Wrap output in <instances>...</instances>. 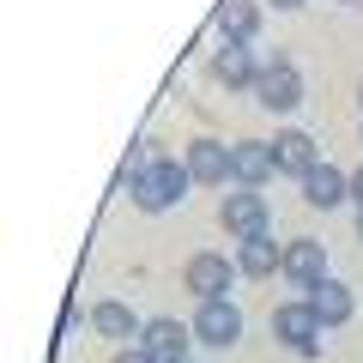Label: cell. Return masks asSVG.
Listing matches in <instances>:
<instances>
[{"instance_id":"cell-1","label":"cell","mask_w":363,"mask_h":363,"mask_svg":"<svg viewBox=\"0 0 363 363\" xmlns=\"http://www.w3.org/2000/svg\"><path fill=\"white\" fill-rule=\"evenodd\" d=\"M128 188H133V206L140 212H169V206H182L188 188H194V176H188L182 157H157V164L145 169V176H133Z\"/></svg>"},{"instance_id":"cell-2","label":"cell","mask_w":363,"mask_h":363,"mask_svg":"<svg viewBox=\"0 0 363 363\" xmlns=\"http://www.w3.org/2000/svg\"><path fill=\"white\" fill-rule=\"evenodd\" d=\"M321 315H315V303L309 297H291V303H279L272 309V339L285 351H297V357H321Z\"/></svg>"},{"instance_id":"cell-3","label":"cell","mask_w":363,"mask_h":363,"mask_svg":"<svg viewBox=\"0 0 363 363\" xmlns=\"http://www.w3.org/2000/svg\"><path fill=\"white\" fill-rule=\"evenodd\" d=\"M255 104L267 109V116H291V109L303 104V73H297V61H285V55L260 61V79H255Z\"/></svg>"},{"instance_id":"cell-4","label":"cell","mask_w":363,"mask_h":363,"mask_svg":"<svg viewBox=\"0 0 363 363\" xmlns=\"http://www.w3.org/2000/svg\"><path fill=\"white\" fill-rule=\"evenodd\" d=\"M194 339L212 345V351H236V345H242V303H236V297L194 303Z\"/></svg>"},{"instance_id":"cell-5","label":"cell","mask_w":363,"mask_h":363,"mask_svg":"<svg viewBox=\"0 0 363 363\" xmlns=\"http://www.w3.org/2000/svg\"><path fill=\"white\" fill-rule=\"evenodd\" d=\"M218 224L236 236V242H248V236H267L272 230V206H267L260 188H230L224 206H218Z\"/></svg>"},{"instance_id":"cell-6","label":"cell","mask_w":363,"mask_h":363,"mask_svg":"<svg viewBox=\"0 0 363 363\" xmlns=\"http://www.w3.org/2000/svg\"><path fill=\"white\" fill-rule=\"evenodd\" d=\"M230 279H236V255H194L182 285L194 291V303H212V297H230Z\"/></svg>"},{"instance_id":"cell-7","label":"cell","mask_w":363,"mask_h":363,"mask_svg":"<svg viewBox=\"0 0 363 363\" xmlns=\"http://www.w3.org/2000/svg\"><path fill=\"white\" fill-rule=\"evenodd\" d=\"M279 272H285L303 297H309L321 279H333V272H327V248L315 242V236H291V242H285V267H279Z\"/></svg>"},{"instance_id":"cell-8","label":"cell","mask_w":363,"mask_h":363,"mask_svg":"<svg viewBox=\"0 0 363 363\" xmlns=\"http://www.w3.org/2000/svg\"><path fill=\"white\" fill-rule=\"evenodd\" d=\"M182 164H188V176H194L200 188H236V176H230V145H218V140H188Z\"/></svg>"},{"instance_id":"cell-9","label":"cell","mask_w":363,"mask_h":363,"mask_svg":"<svg viewBox=\"0 0 363 363\" xmlns=\"http://www.w3.org/2000/svg\"><path fill=\"white\" fill-rule=\"evenodd\" d=\"M297 188H303V206L333 212V206H345V200H351V169H339V164H327V157H321Z\"/></svg>"},{"instance_id":"cell-10","label":"cell","mask_w":363,"mask_h":363,"mask_svg":"<svg viewBox=\"0 0 363 363\" xmlns=\"http://www.w3.org/2000/svg\"><path fill=\"white\" fill-rule=\"evenodd\" d=\"M140 345L152 351L157 363H188V345H194V321H176V315H157V321H145Z\"/></svg>"},{"instance_id":"cell-11","label":"cell","mask_w":363,"mask_h":363,"mask_svg":"<svg viewBox=\"0 0 363 363\" xmlns=\"http://www.w3.org/2000/svg\"><path fill=\"white\" fill-rule=\"evenodd\" d=\"M212 79H218L224 91H255L260 55L248 49V43H218V49H212Z\"/></svg>"},{"instance_id":"cell-12","label":"cell","mask_w":363,"mask_h":363,"mask_svg":"<svg viewBox=\"0 0 363 363\" xmlns=\"http://www.w3.org/2000/svg\"><path fill=\"white\" fill-rule=\"evenodd\" d=\"M230 176H236V188H267V182L279 176L272 140H236L230 145Z\"/></svg>"},{"instance_id":"cell-13","label":"cell","mask_w":363,"mask_h":363,"mask_svg":"<svg viewBox=\"0 0 363 363\" xmlns=\"http://www.w3.org/2000/svg\"><path fill=\"white\" fill-rule=\"evenodd\" d=\"M272 164H279V176H309L315 164H321V145L309 140L303 128H279V140H272Z\"/></svg>"},{"instance_id":"cell-14","label":"cell","mask_w":363,"mask_h":363,"mask_svg":"<svg viewBox=\"0 0 363 363\" xmlns=\"http://www.w3.org/2000/svg\"><path fill=\"white\" fill-rule=\"evenodd\" d=\"M91 327L104 339H116V345H140V333H145V321L133 315V303H116V297L91 309Z\"/></svg>"},{"instance_id":"cell-15","label":"cell","mask_w":363,"mask_h":363,"mask_svg":"<svg viewBox=\"0 0 363 363\" xmlns=\"http://www.w3.org/2000/svg\"><path fill=\"white\" fill-rule=\"evenodd\" d=\"M279 267H285V248L272 242V230H267V236H248V242H236V272H242V279H272Z\"/></svg>"},{"instance_id":"cell-16","label":"cell","mask_w":363,"mask_h":363,"mask_svg":"<svg viewBox=\"0 0 363 363\" xmlns=\"http://www.w3.org/2000/svg\"><path fill=\"white\" fill-rule=\"evenodd\" d=\"M309 303H315V315H321V327H345L351 315H357V297H351L345 279H321V285L309 291Z\"/></svg>"},{"instance_id":"cell-17","label":"cell","mask_w":363,"mask_h":363,"mask_svg":"<svg viewBox=\"0 0 363 363\" xmlns=\"http://www.w3.org/2000/svg\"><path fill=\"white\" fill-rule=\"evenodd\" d=\"M212 25H218L224 43H248V37L260 30V6H255V0H218Z\"/></svg>"},{"instance_id":"cell-18","label":"cell","mask_w":363,"mask_h":363,"mask_svg":"<svg viewBox=\"0 0 363 363\" xmlns=\"http://www.w3.org/2000/svg\"><path fill=\"white\" fill-rule=\"evenodd\" d=\"M116 363H157V357L145 345H128V351H116Z\"/></svg>"},{"instance_id":"cell-19","label":"cell","mask_w":363,"mask_h":363,"mask_svg":"<svg viewBox=\"0 0 363 363\" xmlns=\"http://www.w3.org/2000/svg\"><path fill=\"white\" fill-rule=\"evenodd\" d=\"M351 206H357V212H363V164H357V169H351Z\"/></svg>"},{"instance_id":"cell-20","label":"cell","mask_w":363,"mask_h":363,"mask_svg":"<svg viewBox=\"0 0 363 363\" xmlns=\"http://www.w3.org/2000/svg\"><path fill=\"white\" fill-rule=\"evenodd\" d=\"M267 6H279V13H297V6H303V0H267Z\"/></svg>"},{"instance_id":"cell-21","label":"cell","mask_w":363,"mask_h":363,"mask_svg":"<svg viewBox=\"0 0 363 363\" xmlns=\"http://www.w3.org/2000/svg\"><path fill=\"white\" fill-rule=\"evenodd\" d=\"M357 236H363V212H357Z\"/></svg>"},{"instance_id":"cell-22","label":"cell","mask_w":363,"mask_h":363,"mask_svg":"<svg viewBox=\"0 0 363 363\" xmlns=\"http://www.w3.org/2000/svg\"><path fill=\"white\" fill-rule=\"evenodd\" d=\"M357 104H363V85H357Z\"/></svg>"},{"instance_id":"cell-23","label":"cell","mask_w":363,"mask_h":363,"mask_svg":"<svg viewBox=\"0 0 363 363\" xmlns=\"http://www.w3.org/2000/svg\"><path fill=\"white\" fill-rule=\"evenodd\" d=\"M188 363H194V357H188Z\"/></svg>"}]
</instances>
